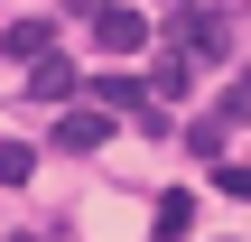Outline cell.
I'll return each mask as SVG.
<instances>
[{"instance_id":"obj_1","label":"cell","mask_w":251,"mask_h":242,"mask_svg":"<svg viewBox=\"0 0 251 242\" xmlns=\"http://www.w3.org/2000/svg\"><path fill=\"white\" fill-rule=\"evenodd\" d=\"M177 47L196 65H214V56H233V19L224 9H177Z\"/></svg>"},{"instance_id":"obj_2","label":"cell","mask_w":251,"mask_h":242,"mask_svg":"<svg viewBox=\"0 0 251 242\" xmlns=\"http://www.w3.org/2000/svg\"><path fill=\"white\" fill-rule=\"evenodd\" d=\"M102 140H112V112H102V103H84V112H65V121H56V149H75V159H84V149H102Z\"/></svg>"},{"instance_id":"obj_3","label":"cell","mask_w":251,"mask_h":242,"mask_svg":"<svg viewBox=\"0 0 251 242\" xmlns=\"http://www.w3.org/2000/svg\"><path fill=\"white\" fill-rule=\"evenodd\" d=\"M93 37H102V56H130V47L149 37V19H140V9H93Z\"/></svg>"},{"instance_id":"obj_4","label":"cell","mask_w":251,"mask_h":242,"mask_svg":"<svg viewBox=\"0 0 251 242\" xmlns=\"http://www.w3.org/2000/svg\"><path fill=\"white\" fill-rule=\"evenodd\" d=\"M0 47H9L19 65H37V56H56V28H47V19H9V28H0Z\"/></svg>"},{"instance_id":"obj_5","label":"cell","mask_w":251,"mask_h":242,"mask_svg":"<svg viewBox=\"0 0 251 242\" xmlns=\"http://www.w3.org/2000/svg\"><path fill=\"white\" fill-rule=\"evenodd\" d=\"M65 93H75V65L65 56H37L28 65V103H65Z\"/></svg>"},{"instance_id":"obj_6","label":"cell","mask_w":251,"mask_h":242,"mask_svg":"<svg viewBox=\"0 0 251 242\" xmlns=\"http://www.w3.org/2000/svg\"><path fill=\"white\" fill-rule=\"evenodd\" d=\"M149 224H158V242H186V233H196V205H186V196H158Z\"/></svg>"},{"instance_id":"obj_7","label":"cell","mask_w":251,"mask_h":242,"mask_svg":"<svg viewBox=\"0 0 251 242\" xmlns=\"http://www.w3.org/2000/svg\"><path fill=\"white\" fill-rule=\"evenodd\" d=\"M28 177H37V159H28L19 140H0V187H28Z\"/></svg>"},{"instance_id":"obj_8","label":"cell","mask_w":251,"mask_h":242,"mask_svg":"<svg viewBox=\"0 0 251 242\" xmlns=\"http://www.w3.org/2000/svg\"><path fill=\"white\" fill-rule=\"evenodd\" d=\"M186 65H196V56H186V47H177V56H168V65H158V103H177V93H186Z\"/></svg>"},{"instance_id":"obj_9","label":"cell","mask_w":251,"mask_h":242,"mask_svg":"<svg viewBox=\"0 0 251 242\" xmlns=\"http://www.w3.org/2000/svg\"><path fill=\"white\" fill-rule=\"evenodd\" d=\"M224 121H251V65H242V84H233V103H224Z\"/></svg>"},{"instance_id":"obj_10","label":"cell","mask_w":251,"mask_h":242,"mask_svg":"<svg viewBox=\"0 0 251 242\" xmlns=\"http://www.w3.org/2000/svg\"><path fill=\"white\" fill-rule=\"evenodd\" d=\"M224 196H242V205H251V168H224Z\"/></svg>"},{"instance_id":"obj_11","label":"cell","mask_w":251,"mask_h":242,"mask_svg":"<svg viewBox=\"0 0 251 242\" xmlns=\"http://www.w3.org/2000/svg\"><path fill=\"white\" fill-rule=\"evenodd\" d=\"M9 242H37V233H9Z\"/></svg>"}]
</instances>
